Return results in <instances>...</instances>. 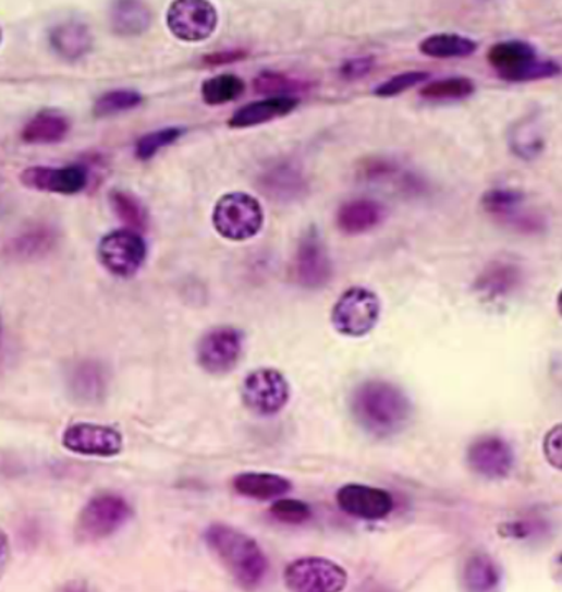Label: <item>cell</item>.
I'll use <instances>...</instances> for the list:
<instances>
[{
    "label": "cell",
    "instance_id": "6da1fadb",
    "mask_svg": "<svg viewBox=\"0 0 562 592\" xmlns=\"http://www.w3.org/2000/svg\"><path fill=\"white\" fill-rule=\"evenodd\" d=\"M350 413L369 436L390 439L410 426L414 410L403 388L388 379L371 378L353 388Z\"/></svg>",
    "mask_w": 562,
    "mask_h": 592
},
{
    "label": "cell",
    "instance_id": "7a4b0ae2",
    "mask_svg": "<svg viewBox=\"0 0 562 592\" xmlns=\"http://www.w3.org/2000/svg\"><path fill=\"white\" fill-rule=\"evenodd\" d=\"M205 542L243 588L255 589L262 584L269 563L255 539L231 524L213 523L205 532Z\"/></svg>",
    "mask_w": 562,
    "mask_h": 592
},
{
    "label": "cell",
    "instance_id": "3957f363",
    "mask_svg": "<svg viewBox=\"0 0 562 592\" xmlns=\"http://www.w3.org/2000/svg\"><path fill=\"white\" fill-rule=\"evenodd\" d=\"M487 61L497 75L509 83L541 82L555 78L561 64L552 58L539 57L535 45L525 40L498 41L487 51Z\"/></svg>",
    "mask_w": 562,
    "mask_h": 592
},
{
    "label": "cell",
    "instance_id": "277c9868",
    "mask_svg": "<svg viewBox=\"0 0 562 592\" xmlns=\"http://www.w3.org/2000/svg\"><path fill=\"white\" fill-rule=\"evenodd\" d=\"M265 208L256 196L244 192L224 193L218 198L211 215L213 228L228 241L253 240L265 227Z\"/></svg>",
    "mask_w": 562,
    "mask_h": 592
},
{
    "label": "cell",
    "instance_id": "5b68a950",
    "mask_svg": "<svg viewBox=\"0 0 562 592\" xmlns=\"http://www.w3.org/2000/svg\"><path fill=\"white\" fill-rule=\"evenodd\" d=\"M381 317V301L377 292L363 286L346 289L332 307L333 330L349 339H363L375 330Z\"/></svg>",
    "mask_w": 562,
    "mask_h": 592
},
{
    "label": "cell",
    "instance_id": "8992f818",
    "mask_svg": "<svg viewBox=\"0 0 562 592\" xmlns=\"http://www.w3.org/2000/svg\"><path fill=\"white\" fill-rule=\"evenodd\" d=\"M133 517V508L121 495L105 494L91 498L76 521V536L83 543L109 539Z\"/></svg>",
    "mask_w": 562,
    "mask_h": 592
},
{
    "label": "cell",
    "instance_id": "52a82bcc",
    "mask_svg": "<svg viewBox=\"0 0 562 592\" xmlns=\"http://www.w3.org/2000/svg\"><path fill=\"white\" fill-rule=\"evenodd\" d=\"M480 204L488 217L518 233L536 234L546 230V218L526 207V195L522 190L506 186L487 190Z\"/></svg>",
    "mask_w": 562,
    "mask_h": 592
},
{
    "label": "cell",
    "instance_id": "ba28073f",
    "mask_svg": "<svg viewBox=\"0 0 562 592\" xmlns=\"http://www.w3.org/2000/svg\"><path fill=\"white\" fill-rule=\"evenodd\" d=\"M241 400L258 416H276L291 400V383L279 370H253L241 385Z\"/></svg>",
    "mask_w": 562,
    "mask_h": 592
},
{
    "label": "cell",
    "instance_id": "9c48e42d",
    "mask_svg": "<svg viewBox=\"0 0 562 592\" xmlns=\"http://www.w3.org/2000/svg\"><path fill=\"white\" fill-rule=\"evenodd\" d=\"M292 275L295 282L307 291H320L332 281V257L316 227L308 228L298 240L292 261Z\"/></svg>",
    "mask_w": 562,
    "mask_h": 592
},
{
    "label": "cell",
    "instance_id": "30bf717a",
    "mask_svg": "<svg viewBox=\"0 0 562 592\" xmlns=\"http://www.w3.org/2000/svg\"><path fill=\"white\" fill-rule=\"evenodd\" d=\"M284 582L291 591L339 592L345 589L349 575L332 559L305 556L285 568Z\"/></svg>",
    "mask_w": 562,
    "mask_h": 592
},
{
    "label": "cell",
    "instance_id": "8fae6325",
    "mask_svg": "<svg viewBox=\"0 0 562 592\" xmlns=\"http://www.w3.org/2000/svg\"><path fill=\"white\" fill-rule=\"evenodd\" d=\"M244 352V334L231 325L211 328L197 347L198 365L210 375H227L236 369Z\"/></svg>",
    "mask_w": 562,
    "mask_h": 592
},
{
    "label": "cell",
    "instance_id": "7c38bea8",
    "mask_svg": "<svg viewBox=\"0 0 562 592\" xmlns=\"http://www.w3.org/2000/svg\"><path fill=\"white\" fill-rule=\"evenodd\" d=\"M98 256L101 265L111 275L131 278L143 268L147 257V244L137 231L115 230L102 238Z\"/></svg>",
    "mask_w": 562,
    "mask_h": 592
},
{
    "label": "cell",
    "instance_id": "4fadbf2b",
    "mask_svg": "<svg viewBox=\"0 0 562 592\" xmlns=\"http://www.w3.org/2000/svg\"><path fill=\"white\" fill-rule=\"evenodd\" d=\"M167 27L179 40L204 41L217 31L218 12L205 0H179L167 12Z\"/></svg>",
    "mask_w": 562,
    "mask_h": 592
},
{
    "label": "cell",
    "instance_id": "5bb4252c",
    "mask_svg": "<svg viewBox=\"0 0 562 592\" xmlns=\"http://www.w3.org/2000/svg\"><path fill=\"white\" fill-rule=\"evenodd\" d=\"M356 177L371 185L391 186L403 195L419 196L427 192V182L419 173L404 167L390 156L365 157L356 166Z\"/></svg>",
    "mask_w": 562,
    "mask_h": 592
},
{
    "label": "cell",
    "instance_id": "9a60e30c",
    "mask_svg": "<svg viewBox=\"0 0 562 592\" xmlns=\"http://www.w3.org/2000/svg\"><path fill=\"white\" fill-rule=\"evenodd\" d=\"M516 456L512 444L502 436L487 434L478 437L467 449V464L472 472L487 481H502L515 469Z\"/></svg>",
    "mask_w": 562,
    "mask_h": 592
},
{
    "label": "cell",
    "instance_id": "2e32d148",
    "mask_svg": "<svg viewBox=\"0 0 562 592\" xmlns=\"http://www.w3.org/2000/svg\"><path fill=\"white\" fill-rule=\"evenodd\" d=\"M256 185L266 198L279 205H291L304 201L310 192V183L304 170L291 160H281L266 167L259 173Z\"/></svg>",
    "mask_w": 562,
    "mask_h": 592
},
{
    "label": "cell",
    "instance_id": "e0dca14e",
    "mask_svg": "<svg viewBox=\"0 0 562 592\" xmlns=\"http://www.w3.org/2000/svg\"><path fill=\"white\" fill-rule=\"evenodd\" d=\"M61 443L70 452L80 456L114 457L121 454L122 434L105 424L76 423L66 427Z\"/></svg>",
    "mask_w": 562,
    "mask_h": 592
},
{
    "label": "cell",
    "instance_id": "ac0fdd59",
    "mask_svg": "<svg viewBox=\"0 0 562 592\" xmlns=\"http://www.w3.org/2000/svg\"><path fill=\"white\" fill-rule=\"evenodd\" d=\"M337 504L350 517L365 521H380L390 517L394 508V498L383 488L346 484L337 492Z\"/></svg>",
    "mask_w": 562,
    "mask_h": 592
},
{
    "label": "cell",
    "instance_id": "d6986e66",
    "mask_svg": "<svg viewBox=\"0 0 562 592\" xmlns=\"http://www.w3.org/2000/svg\"><path fill=\"white\" fill-rule=\"evenodd\" d=\"M21 182L32 190L58 193V195H75L83 192L88 185V172L82 166H66L51 169V167H30L21 176Z\"/></svg>",
    "mask_w": 562,
    "mask_h": 592
},
{
    "label": "cell",
    "instance_id": "ffe728a7",
    "mask_svg": "<svg viewBox=\"0 0 562 592\" xmlns=\"http://www.w3.org/2000/svg\"><path fill=\"white\" fill-rule=\"evenodd\" d=\"M523 285L522 266L513 261H491L478 275L474 289L485 301L497 302L515 294Z\"/></svg>",
    "mask_w": 562,
    "mask_h": 592
},
{
    "label": "cell",
    "instance_id": "44dd1931",
    "mask_svg": "<svg viewBox=\"0 0 562 592\" xmlns=\"http://www.w3.org/2000/svg\"><path fill=\"white\" fill-rule=\"evenodd\" d=\"M388 208L381 202L371 198H355L340 205L335 215V225L343 234L358 237L369 233L387 221Z\"/></svg>",
    "mask_w": 562,
    "mask_h": 592
},
{
    "label": "cell",
    "instance_id": "7402d4cb",
    "mask_svg": "<svg viewBox=\"0 0 562 592\" xmlns=\"http://www.w3.org/2000/svg\"><path fill=\"white\" fill-rule=\"evenodd\" d=\"M298 102L301 101L295 96H268L258 101L247 102L233 112L228 119V125L231 129H247L268 124L294 112Z\"/></svg>",
    "mask_w": 562,
    "mask_h": 592
},
{
    "label": "cell",
    "instance_id": "603a6c76",
    "mask_svg": "<svg viewBox=\"0 0 562 592\" xmlns=\"http://www.w3.org/2000/svg\"><path fill=\"white\" fill-rule=\"evenodd\" d=\"M233 488L241 497L268 502L285 497L292 491V482L271 472H243L234 478Z\"/></svg>",
    "mask_w": 562,
    "mask_h": 592
},
{
    "label": "cell",
    "instance_id": "cb8c5ba5",
    "mask_svg": "<svg viewBox=\"0 0 562 592\" xmlns=\"http://www.w3.org/2000/svg\"><path fill=\"white\" fill-rule=\"evenodd\" d=\"M70 121L58 111H40L25 124L22 140L28 144H53L65 140Z\"/></svg>",
    "mask_w": 562,
    "mask_h": 592
},
{
    "label": "cell",
    "instance_id": "d4e9b609",
    "mask_svg": "<svg viewBox=\"0 0 562 592\" xmlns=\"http://www.w3.org/2000/svg\"><path fill=\"white\" fill-rule=\"evenodd\" d=\"M51 47L65 60H80L93 47V37L86 25L66 22L58 25L50 34Z\"/></svg>",
    "mask_w": 562,
    "mask_h": 592
},
{
    "label": "cell",
    "instance_id": "484cf974",
    "mask_svg": "<svg viewBox=\"0 0 562 592\" xmlns=\"http://www.w3.org/2000/svg\"><path fill=\"white\" fill-rule=\"evenodd\" d=\"M477 50V41L459 34H433L424 38L419 44L420 53L424 57L436 58V60L467 58Z\"/></svg>",
    "mask_w": 562,
    "mask_h": 592
},
{
    "label": "cell",
    "instance_id": "4316f807",
    "mask_svg": "<svg viewBox=\"0 0 562 592\" xmlns=\"http://www.w3.org/2000/svg\"><path fill=\"white\" fill-rule=\"evenodd\" d=\"M502 584V569L487 553L472 556L464 568V585L468 591H497Z\"/></svg>",
    "mask_w": 562,
    "mask_h": 592
},
{
    "label": "cell",
    "instance_id": "83f0119b",
    "mask_svg": "<svg viewBox=\"0 0 562 592\" xmlns=\"http://www.w3.org/2000/svg\"><path fill=\"white\" fill-rule=\"evenodd\" d=\"M152 14L140 2H118L111 9V27L119 35H140L150 27Z\"/></svg>",
    "mask_w": 562,
    "mask_h": 592
},
{
    "label": "cell",
    "instance_id": "f1b7e54d",
    "mask_svg": "<svg viewBox=\"0 0 562 592\" xmlns=\"http://www.w3.org/2000/svg\"><path fill=\"white\" fill-rule=\"evenodd\" d=\"M246 92V83L233 73H221L205 80L201 85V98L207 105L221 106L236 101Z\"/></svg>",
    "mask_w": 562,
    "mask_h": 592
},
{
    "label": "cell",
    "instance_id": "f546056e",
    "mask_svg": "<svg viewBox=\"0 0 562 592\" xmlns=\"http://www.w3.org/2000/svg\"><path fill=\"white\" fill-rule=\"evenodd\" d=\"M510 147L516 156L525 160L535 159L545 149V140L539 133L535 116L522 119L520 124L513 125L510 134Z\"/></svg>",
    "mask_w": 562,
    "mask_h": 592
},
{
    "label": "cell",
    "instance_id": "4dcf8cb0",
    "mask_svg": "<svg viewBox=\"0 0 562 592\" xmlns=\"http://www.w3.org/2000/svg\"><path fill=\"white\" fill-rule=\"evenodd\" d=\"M109 204L119 220L124 221L133 231L146 230L149 215L143 202L126 190H112L109 193Z\"/></svg>",
    "mask_w": 562,
    "mask_h": 592
},
{
    "label": "cell",
    "instance_id": "1f68e13d",
    "mask_svg": "<svg viewBox=\"0 0 562 592\" xmlns=\"http://www.w3.org/2000/svg\"><path fill=\"white\" fill-rule=\"evenodd\" d=\"M475 83L465 76H451V78L436 80L427 83L419 92L420 98L429 101H444V99H467L474 96Z\"/></svg>",
    "mask_w": 562,
    "mask_h": 592
},
{
    "label": "cell",
    "instance_id": "d6a6232c",
    "mask_svg": "<svg viewBox=\"0 0 562 592\" xmlns=\"http://www.w3.org/2000/svg\"><path fill=\"white\" fill-rule=\"evenodd\" d=\"M311 88L310 82L294 78L282 72H261L255 78V89L258 93L271 96H292V93L307 92Z\"/></svg>",
    "mask_w": 562,
    "mask_h": 592
},
{
    "label": "cell",
    "instance_id": "836d02e7",
    "mask_svg": "<svg viewBox=\"0 0 562 592\" xmlns=\"http://www.w3.org/2000/svg\"><path fill=\"white\" fill-rule=\"evenodd\" d=\"M143 102V96L133 89H114V92L106 93L96 99L95 116L105 118V116L119 114V112L131 111L136 109Z\"/></svg>",
    "mask_w": 562,
    "mask_h": 592
},
{
    "label": "cell",
    "instance_id": "e575fe53",
    "mask_svg": "<svg viewBox=\"0 0 562 592\" xmlns=\"http://www.w3.org/2000/svg\"><path fill=\"white\" fill-rule=\"evenodd\" d=\"M185 134V129L182 128H166L154 133L146 134L136 143V157L139 160H149L156 156L159 150L172 146L173 143L180 140Z\"/></svg>",
    "mask_w": 562,
    "mask_h": 592
},
{
    "label": "cell",
    "instance_id": "d590c367",
    "mask_svg": "<svg viewBox=\"0 0 562 592\" xmlns=\"http://www.w3.org/2000/svg\"><path fill=\"white\" fill-rule=\"evenodd\" d=\"M430 78L429 72H417V70H411V72H403L400 75L393 76V78L387 80V82L378 85L372 89V95L378 98H394V96L403 95V93L410 92L414 86L423 85Z\"/></svg>",
    "mask_w": 562,
    "mask_h": 592
},
{
    "label": "cell",
    "instance_id": "8d00e7d4",
    "mask_svg": "<svg viewBox=\"0 0 562 592\" xmlns=\"http://www.w3.org/2000/svg\"><path fill=\"white\" fill-rule=\"evenodd\" d=\"M271 515L276 520L288 524H301L310 520L311 510L305 502L297 498L281 497L276 498L271 507Z\"/></svg>",
    "mask_w": 562,
    "mask_h": 592
},
{
    "label": "cell",
    "instance_id": "74e56055",
    "mask_svg": "<svg viewBox=\"0 0 562 592\" xmlns=\"http://www.w3.org/2000/svg\"><path fill=\"white\" fill-rule=\"evenodd\" d=\"M105 379L96 365L80 366L75 373V389L83 398H96V392L102 391Z\"/></svg>",
    "mask_w": 562,
    "mask_h": 592
},
{
    "label": "cell",
    "instance_id": "f35d334b",
    "mask_svg": "<svg viewBox=\"0 0 562 592\" xmlns=\"http://www.w3.org/2000/svg\"><path fill=\"white\" fill-rule=\"evenodd\" d=\"M375 58L372 57H356L345 60L340 67V76L346 82H356V80L365 78L375 69Z\"/></svg>",
    "mask_w": 562,
    "mask_h": 592
},
{
    "label": "cell",
    "instance_id": "ab89813d",
    "mask_svg": "<svg viewBox=\"0 0 562 592\" xmlns=\"http://www.w3.org/2000/svg\"><path fill=\"white\" fill-rule=\"evenodd\" d=\"M562 426L561 424H555L554 427L548 431V434L545 436V443H542V450H545L546 460L554 469H561L562 460Z\"/></svg>",
    "mask_w": 562,
    "mask_h": 592
},
{
    "label": "cell",
    "instance_id": "60d3db41",
    "mask_svg": "<svg viewBox=\"0 0 562 592\" xmlns=\"http://www.w3.org/2000/svg\"><path fill=\"white\" fill-rule=\"evenodd\" d=\"M247 55L249 53L246 50H241V48L215 51V53L205 55L201 58V63L205 67H220V64L236 63V61L246 60Z\"/></svg>",
    "mask_w": 562,
    "mask_h": 592
},
{
    "label": "cell",
    "instance_id": "b9f144b4",
    "mask_svg": "<svg viewBox=\"0 0 562 592\" xmlns=\"http://www.w3.org/2000/svg\"><path fill=\"white\" fill-rule=\"evenodd\" d=\"M533 530H535V524L528 523V521H513V523H506L502 527L503 535L520 540L532 536Z\"/></svg>",
    "mask_w": 562,
    "mask_h": 592
},
{
    "label": "cell",
    "instance_id": "7bdbcfd3",
    "mask_svg": "<svg viewBox=\"0 0 562 592\" xmlns=\"http://www.w3.org/2000/svg\"><path fill=\"white\" fill-rule=\"evenodd\" d=\"M9 555H11V545H9L8 535L4 530H0V575L4 572L8 566Z\"/></svg>",
    "mask_w": 562,
    "mask_h": 592
},
{
    "label": "cell",
    "instance_id": "ee69618b",
    "mask_svg": "<svg viewBox=\"0 0 562 592\" xmlns=\"http://www.w3.org/2000/svg\"><path fill=\"white\" fill-rule=\"evenodd\" d=\"M0 41H2V31H0Z\"/></svg>",
    "mask_w": 562,
    "mask_h": 592
}]
</instances>
